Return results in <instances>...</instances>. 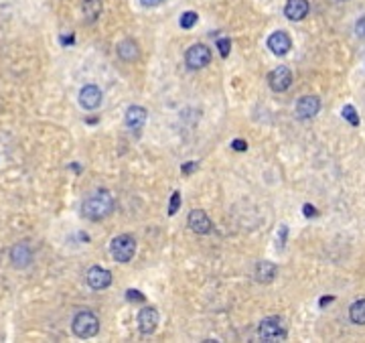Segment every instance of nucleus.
Listing matches in <instances>:
<instances>
[{"label": "nucleus", "instance_id": "obj_18", "mask_svg": "<svg viewBox=\"0 0 365 343\" xmlns=\"http://www.w3.org/2000/svg\"><path fill=\"white\" fill-rule=\"evenodd\" d=\"M83 16L90 23H96L98 16L102 14V0H83Z\"/></svg>", "mask_w": 365, "mask_h": 343}, {"label": "nucleus", "instance_id": "obj_14", "mask_svg": "<svg viewBox=\"0 0 365 343\" xmlns=\"http://www.w3.org/2000/svg\"><path fill=\"white\" fill-rule=\"evenodd\" d=\"M284 14L288 20H303L309 14V0H286Z\"/></svg>", "mask_w": 365, "mask_h": 343}, {"label": "nucleus", "instance_id": "obj_3", "mask_svg": "<svg viewBox=\"0 0 365 343\" xmlns=\"http://www.w3.org/2000/svg\"><path fill=\"white\" fill-rule=\"evenodd\" d=\"M110 254H112V258L116 262H122V264L130 262L134 258V254H136V240L132 235H128V233L116 235L112 240V244H110Z\"/></svg>", "mask_w": 365, "mask_h": 343}, {"label": "nucleus", "instance_id": "obj_29", "mask_svg": "<svg viewBox=\"0 0 365 343\" xmlns=\"http://www.w3.org/2000/svg\"><path fill=\"white\" fill-rule=\"evenodd\" d=\"M142 2V6H148V8H153V6H158V4H162L164 0H140Z\"/></svg>", "mask_w": 365, "mask_h": 343}, {"label": "nucleus", "instance_id": "obj_20", "mask_svg": "<svg viewBox=\"0 0 365 343\" xmlns=\"http://www.w3.org/2000/svg\"><path fill=\"white\" fill-rule=\"evenodd\" d=\"M197 20H199V14H197L195 10H187V12H183V14H181L179 25H181L183 29H193Z\"/></svg>", "mask_w": 365, "mask_h": 343}, {"label": "nucleus", "instance_id": "obj_22", "mask_svg": "<svg viewBox=\"0 0 365 343\" xmlns=\"http://www.w3.org/2000/svg\"><path fill=\"white\" fill-rule=\"evenodd\" d=\"M179 207H181V193L179 191H175L173 195H170V201H168V216H175L177 211H179Z\"/></svg>", "mask_w": 365, "mask_h": 343}, {"label": "nucleus", "instance_id": "obj_17", "mask_svg": "<svg viewBox=\"0 0 365 343\" xmlns=\"http://www.w3.org/2000/svg\"><path fill=\"white\" fill-rule=\"evenodd\" d=\"M276 274H278V266L276 264H272L268 260L258 262V266H256V281L258 283H272Z\"/></svg>", "mask_w": 365, "mask_h": 343}, {"label": "nucleus", "instance_id": "obj_12", "mask_svg": "<svg viewBox=\"0 0 365 343\" xmlns=\"http://www.w3.org/2000/svg\"><path fill=\"white\" fill-rule=\"evenodd\" d=\"M320 110V100L316 96H303L298 102H296V118L300 120H309L314 118Z\"/></svg>", "mask_w": 365, "mask_h": 343}, {"label": "nucleus", "instance_id": "obj_30", "mask_svg": "<svg viewBox=\"0 0 365 343\" xmlns=\"http://www.w3.org/2000/svg\"><path fill=\"white\" fill-rule=\"evenodd\" d=\"M333 301H335V296H323V298L318 301V307L323 309V307H327V305H331Z\"/></svg>", "mask_w": 365, "mask_h": 343}, {"label": "nucleus", "instance_id": "obj_9", "mask_svg": "<svg viewBox=\"0 0 365 343\" xmlns=\"http://www.w3.org/2000/svg\"><path fill=\"white\" fill-rule=\"evenodd\" d=\"M85 281L94 290H104L112 285V272L108 268H102V266H92L85 274Z\"/></svg>", "mask_w": 365, "mask_h": 343}, {"label": "nucleus", "instance_id": "obj_27", "mask_svg": "<svg viewBox=\"0 0 365 343\" xmlns=\"http://www.w3.org/2000/svg\"><path fill=\"white\" fill-rule=\"evenodd\" d=\"M231 148L238 151V153H244V151H248V142L242 140V138H235V140L231 142Z\"/></svg>", "mask_w": 365, "mask_h": 343}, {"label": "nucleus", "instance_id": "obj_5", "mask_svg": "<svg viewBox=\"0 0 365 343\" xmlns=\"http://www.w3.org/2000/svg\"><path fill=\"white\" fill-rule=\"evenodd\" d=\"M258 335L262 341H284L286 339V329L278 319H264L258 327Z\"/></svg>", "mask_w": 365, "mask_h": 343}, {"label": "nucleus", "instance_id": "obj_10", "mask_svg": "<svg viewBox=\"0 0 365 343\" xmlns=\"http://www.w3.org/2000/svg\"><path fill=\"white\" fill-rule=\"evenodd\" d=\"M268 49H270L274 55H278V57L286 55V53L292 49V41H290L288 33H286V31H276V33H272V35L268 37Z\"/></svg>", "mask_w": 365, "mask_h": 343}, {"label": "nucleus", "instance_id": "obj_8", "mask_svg": "<svg viewBox=\"0 0 365 343\" xmlns=\"http://www.w3.org/2000/svg\"><path fill=\"white\" fill-rule=\"evenodd\" d=\"M10 262L14 268H27L33 262V248L29 242H18L10 250Z\"/></svg>", "mask_w": 365, "mask_h": 343}, {"label": "nucleus", "instance_id": "obj_26", "mask_svg": "<svg viewBox=\"0 0 365 343\" xmlns=\"http://www.w3.org/2000/svg\"><path fill=\"white\" fill-rule=\"evenodd\" d=\"M355 35L359 39H365V16L357 18V23H355Z\"/></svg>", "mask_w": 365, "mask_h": 343}, {"label": "nucleus", "instance_id": "obj_32", "mask_svg": "<svg viewBox=\"0 0 365 343\" xmlns=\"http://www.w3.org/2000/svg\"><path fill=\"white\" fill-rule=\"evenodd\" d=\"M341 2H347V0H341Z\"/></svg>", "mask_w": 365, "mask_h": 343}, {"label": "nucleus", "instance_id": "obj_7", "mask_svg": "<svg viewBox=\"0 0 365 343\" xmlns=\"http://www.w3.org/2000/svg\"><path fill=\"white\" fill-rule=\"evenodd\" d=\"M102 90L98 88V85H94V83H88V85H83L81 88V92H79V106L83 108V110H96V108H100V104H102Z\"/></svg>", "mask_w": 365, "mask_h": 343}, {"label": "nucleus", "instance_id": "obj_13", "mask_svg": "<svg viewBox=\"0 0 365 343\" xmlns=\"http://www.w3.org/2000/svg\"><path fill=\"white\" fill-rule=\"evenodd\" d=\"M146 118H148V112L146 108L142 106H130L126 110V116H124V122L130 130H140L144 124H146Z\"/></svg>", "mask_w": 365, "mask_h": 343}, {"label": "nucleus", "instance_id": "obj_11", "mask_svg": "<svg viewBox=\"0 0 365 343\" xmlns=\"http://www.w3.org/2000/svg\"><path fill=\"white\" fill-rule=\"evenodd\" d=\"M158 327V311L155 307H144L138 313V329L142 335L155 333Z\"/></svg>", "mask_w": 365, "mask_h": 343}, {"label": "nucleus", "instance_id": "obj_16", "mask_svg": "<svg viewBox=\"0 0 365 343\" xmlns=\"http://www.w3.org/2000/svg\"><path fill=\"white\" fill-rule=\"evenodd\" d=\"M116 53H118V57L122 59V61H128V63H130V61H136L138 55H140V51H138V43L132 41V39H124V41L118 43Z\"/></svg>", "mask_w": 365, "mask_h": 343}, {"label": "nucleus", "instance_id": "obj_4", "mask_svg": "<svg viewBox=\"0 0 365 343\" xmlns=\"http://www.w3.org/2000/svg\"><path fill=\"white\" fill-rule=\"evenodd\" d=\"M185 63L189 65V69H203L211 63V49L203 43H197L193 47L187 49L185 53Z\"/></svg>", "mask_w": 365, "mask_h": 343}, {"label": "nucleus", "instance_id": "obj_24", "mask_svg": "<svg viewBox=\"0 0 365 343\" xmlns=\"http://www.w3.org/2000/svg\"><path fill=\"white\" fill-rule=\"evenodd\" d=\"M126 298L130 301V303H144V294L140 292V290H136V288H130V290H126Z\"/></svg>", "mask_w": 365, "mask_h": 343}, {"label": "nucleus", "instance_id": "obj_25", "mask_svg": "<svg viewBox=\"0 0 365 343\" xmlns=\"http://www.w3.org/2000/svg\"><path fill=\"white\" fill-rule=\"evenodd\" d=\"M199 169V163L197 161H189V163H185L183 167H181V173L183 175H191L193 171H197Z\"/></svg>", "mask_w": 365, "mask_h": 343}, {"label": "nucleus", "instance_id": "obj_28", "mask_svg": "<svg viewBox=\"0 0 365 343\" xmlns=\"http://www.w3.org/2000/svg\"><path fill=\"white\" fill-rule=\"evenodd\" d=\"M303 211H305V218H316V216H318L316 207H314V205H311V203H305Z\"/></svg>", "mask_w": 365, "mask_h": 343}, {"label": "nucleus", "instance_id": "obj_2", "mask_svg": "<svg viewBox=\"0 0 365 343\" xmlns=\"http://www.w3.org/2000/svg\"><path fill=\"white\" fill-rule=\"evenodd\" d=\"M71 329L79 339H92L100 331V319L92 311H81V313H77L73 317Z\"/></svg>", "mask_w": 365, "mask_h": 343}, {"label": "nucleus", "instance_id": "obj_15", "mask_svg": "<svg viewBox=\"0 0 365 343\" xmlns=\"http://www.w3.org/2000/svg\"><path fill=\"white\" fill-rule=\"evenodd\" d=\"M189 228L193 229L195 233H209L213 224H211V220H209L207 213L203 209H193L189 213Z\"/></svg>", "mask_w": 365, "mask_h": 343}, {"label": "nucleus", "instance_id": "obj_31", "mask_svg": "<svg viewBox=\"0 0 365 343\" xmlns=\"http://www.w3.org/2000/svg\"><path fill=\"white\" fill-rule=\"evenodd\" d=\"M73 41H75V39H73V35H69V37L65 35V37H61V43H63V45H71Z\"/></svg>", "mask_w": 365, "mask_h": 343}, {"label": "nucleus", "instance_id": "obj_1", "mask_svg": "<svg viewBox=\"0 0 365 343\" xmlns=\"http://www.w3.org/2000/svg\"><path fill=\"white\" fill-rule=\"evenodd\" d=\"M116 203H114V197L108 189L102 191H96L94 195H90L83 203H81V216L92 220V222H102L108 216H112Z\"/></svg>", "mask_w": 365, "mask_h": 343}, {"label": "nucleus", "instance_id": "obj_19", "mask_svg": "<svg viewBox=\"0 0 365 343\" xmlns=\"http://www.w3.org/2000/svg\"><path fill=\"white\" fill-rule=\"evenodd\" d=\"M349 317L355 325H365V298L355 301L351 307H349Z\"/></svg>", "mask_w": 365, "mask_h": 343}, {"label": "nucleus", "instance_id": "obj_21", "mask_svg": "<svg viewBox=\"0 0 365 343\" xmlns=\"http://www.w3.org/2000/svg\"><path fill=\"white\" fill-rule=\"evenodd\" d=\"M343 118H345L351 126H359V116H357V110H355L351 104L343 108Z\"/></svg>", "mask_w": 365, "mask_h": 343}, {"label": "nucleus", "instance_id": "obj_6", "mask_svg": "<svg viewBox=\"0 0 365 343\" xmlns=\"http://www.w3.org/2000/svg\"><path fill=\"white\" fill-rule=\"evenodd\" d=\"M290 83H292V73H290V69L286 65H280V67L272 69L270 75H268V85L276 94L286 92L290 88Z\"/></svg>", "mask_w": 365, "mask_h": 343}, {"label": "nucleus", "instance_id": "obj_23", "mask_svg": "<svg viewBox=\"0 0 365 343\" xmlns=\"http://www.w3.org/2000/svg\"><path fill=\"white\" fill-rule=\"evenodd\" d=\"M217 49H219V55L225 59L227 55H229V51H231V41H229L227 37L217 39Z\"/></svg>", "mask_w": 365, "mask_h": 343}]
</instances>
